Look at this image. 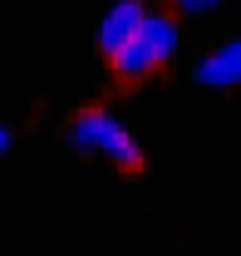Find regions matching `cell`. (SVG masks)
<instances>
[{
    "label": "cell",
    "instance_id": "cell-1",
    "mask_svg": "<svg viewBox=\"0 0 241 256\" xmlns=\"http://www.w3.org/2000/svg\"><path fill=\"white\" fill-rule=\"evenodd\" d=\"M74 148L104 153V158L118 162L123 172H138V168H143V148L133 143V133H128L114 114H104V108H89V114L74 118Z\"/></svg>",
    "mask_w": 241,
    "mask_h": 256
},
{
    "label": "cell",
    "instance_id": "cell-2",
    "mask_svg": "<svg viewBox=\"0 0 241 256\" xmlns=\"http://www.w3.org/2000/svg\"><path fill=\"white\" fill-rule=\"evenodd\" d=\"M143 20H148L143 0H118V5L104 15V25H98V50H104V54H118L123 44L143 30Z\"/></svg>",
    "mask_w": 241,
    "mask_h": 256
},
{
    "label": "cell",
    "instance_id": "cell-3",
    "mask_svg": "<svg viewBox=\"0 0 241 256\" xmlns=\"http://www.w3.org/2000/svg\"><path fill=\"white\" fill-rule=\"evenodd\" d=\"M197 79L212 84V89H232V84H241V40L222 44V50H212L207 60L197 64Z\"/></svg>",
    "mask_w": 241,
    "mask_h": 256
},
{
    "label": "cell",
    "instance_id": "cell-4",
    "mask_svg": "<svg viewBox=\"0 0 241 256\" xmlns=\"http://www.w3.org/2000/svg\"><path fill=\"white\" fill-rule=\"evenodd\" d=\"M108 60H114V74H118V79H143V74H152V69L162 64L158 54H152V44L143 40V34H133L118 54H108Z\"/></svg>",
    "mask_w": 241,
    "mask_h": 256
},
{
    "label": "cell",
    "instance_id": "cell-5",
    "mask_svg": "<svg viewBox=\"0 0 241 256\" xmlns=\"http://www.w3.org/2000/svg\"><path fill=\"white\" fill-rule=\"evenodd\" d=\"M143 40H148L152 44V54H158V60H168V54H172V50H178V25H172V20H168V15H148V20H143Z\"/></svg>",
    "mask_w": 241,
    "mask_h": 256
},
{
    "label": "cell",
    "instance_id": "cell-6",
    "mask_svg": "<svg viewBox=\"0 0 241 256\" xmlns=\"http://www.w3.org/2000/svg\"><path fill=\"white\" fill-rule=\"evenodd\" d=\"M172 5H178L182 15H202V10H212V5H216V0H172Z\"/></svg>",
    "mask_w": 241,
    "mask_h": 256
},
{
    "label": "cell",
    "instance_id": "cell-7",
    "mask_svg": "<svg viewBox=\"0 0 241 256\" xmlns=\"http://www.w3.org/2000/svg\"><path fill=\"white\" fill-rule=\"evenodd\" d=\"M5 148H10V128L0 124V158H5Z\"/></svg>",
    "mask_w": 241,
    "mask_h": 256
}]
</instances>
